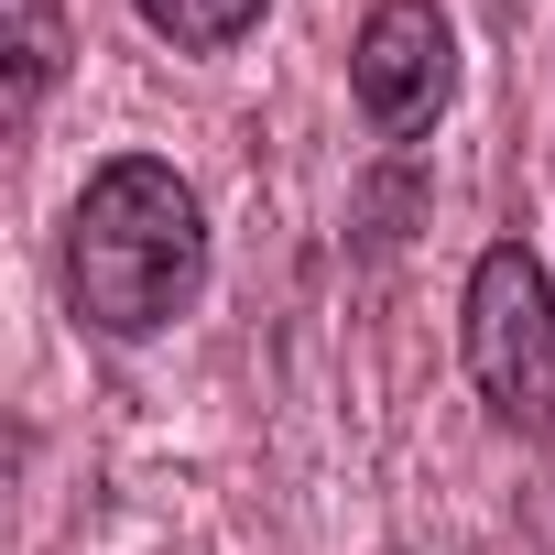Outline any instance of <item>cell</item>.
<instances>
[{
	"label": "cell",
	"instance_id": "6da1fadb",
	"mask_svg": "<svg viewBox=\"0 0 555 555\" xmlns=\"http://www.w3.org/2000/svg\"><path fill=\"white\" fill-rule=\"evenodd\" d=\"M196 295H207V196L164 153H109L66 207V306L99 338L142 349L185 327Z\"/></svg>",
	"mask_w": 555,
	"mask_h": 555
},
{
	"label": "cell",
	"instance_id": "7a4b0ae2",
	"mask_svg": "<svg viewBox=\"0 0 555 555\" xmlns=\"http://www.w3.org/2000/svg\"><path fill=\"white\" fill-rule=\"evenodd\" d=\"M457 349H468V382L490 403L501 436L544 447L555 436V284L522 240H490L457 284Z\"/></svg>",
	"mask_w": 555,
	"mask_h": 555
},
{
	"label": "cell",
	"instance_id": "3957f363",
	"mask_svg": "<svg viewBox=\"0 0 555 555\" xmlns=\"http://www.w3.org/2000/svg\"><path fill=\"white\" fill-rule=\"evenodd\" d=\"M349 99L371 142H425L457 109V23L436 0H371L349 34Z\"/></svg>",
	"mask_w": 555,
	"mask_h": 555
},
{
	"label": "cell",
	"instance_id": "277c9868",
	"mask_svg": "<svg viewBox=\"0 0 555 555\" xmlns=\"http://www.w3.org/2000/svg\"><path fill=\"white\" fill-rule=\"evenodd\" d=\"M131 12H142V34L175 44V55H229V44L261 34L272 0H131Z\"/></svg>",
	"mask_w": 555,
	"mask_h": 555
},
{
	"label": "cell",
	"instance_id": "5b68a950",
	"mask_svg": "<svg viewBox=\"0 0 555 555\" xmlns=\"http://www.w3.org/2000/svg\"><path fill=\"white\" fill-rule=\"evenodd\" d=\"M12 23H23V55H12V120L44 109L55 66H66V23H55V0H12Z\"/></svg>",
	"mask_w": 555,
	"mask_h": 555
}]
</instances>
